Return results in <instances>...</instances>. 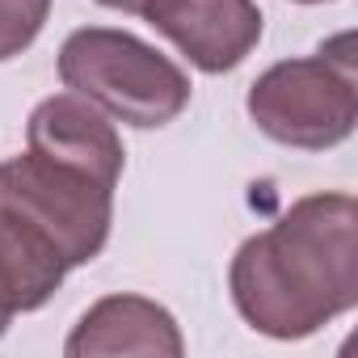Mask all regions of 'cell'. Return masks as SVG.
I'll list each match as a JSON object with an SVG mask.
<instances>
[{"label":"cell","mask_w":358,"mask_h":358,"mask_svg":"<svg viewBox=\"0 0 358 358\" xmlns=\"http://www.w3.org/2000/svg\"><path fill=\"white\" fill-rule=\"evenodd\" d=\"M241 320L274 341H303L358 303V203L308 194L253 232L228 270Z\"/></svg>","instance_id":"6da1fadb"},{"label":"cell","mask_w":358,"mask_h":358,"mask_svg":"<svg viewBox=\"0 0 358 358\" xmlns=\"http://www.w3.org/2000/svg\"><path fill=\"white\" fill-rule=\"evenodd\" d=\"M59 80L114 122L152 131L190 106V76L131 30L80 26L59 47Z\"/></svg>","instance_id":"7a4b0ae2"},{"label":"cell","mask_w":358,"mask_h":358,"mask_svg":"<svg viewBox=\"0 0 358 358\" xmlns=\"http://www.w3.org/2000/svg\"><path fill=\"white\" fill-rule=\"evenodd\" d=\"M253 127L299 152H329L354 135L358 122V76L354 38L341 34L316 55L270 64L245 97Z\"/></svg>","instance_id":"3957f363"},{"label":"cell","mask_w":358,"mask_h":358,"mask_svg":"<svg viewBox=\"0 0 358 358\" xmlns=\"http://www.w3.org/2000/svg\"><path fill=\"white\" fill-rule=\"evenodd\" d=\"M0 203L38 228L68 266H89L114 228V186L30 148L0 160Z\"/></svg>","instance_id":"277c9868"},{"label":"cell","mask_w":358,"mask_h":358,"mask_svg":"<svg viewBox=\"0 0 358 358\" xmlns=\"http://www.w3.org/2000/svg\"><path fill=\"white\" fill-rule=\"evenodd\" d=\"M139 17L207 76L241 68L266 30L257 0H148Z\"/></svg>","instance_id":"5b68a950"},{"label":"cell","mask_w":358,"mask_h":358,"mask_svg":"<svg viewBox=\"0 0 358 358\" xmlns=\"http://www.w3.org/2000/svg\"><path fill=\"white\" fill-rule=\"evenodd\" d=\"M26 148L43 152L51 160L76 164L114 190L127 169V152H122V139H118L110 114H101L80 93H55V97L38 101L26 122Z\"/></svg>","instance_id":"8992f818"},{"label":"cell","mask_w":358,"mask_h":358,"mask_svg":"<svg viewBox=\"0 0 358 358\" xmlns=\"http://www.w3.org/2000/svg\"><path fill=\"white\" fill-rule=\"evenodd\" d=\"M64 354L68 358H106V354L182 358L186 337L164 303L143 295H106L72 324Z\"/></svg>","instance_id":"52a82bcc"},{"label":"cell","mask_w":358,"mask_h":358,"mask_svg":"<svg viewBox=\"0 0 358 358\" xmlns=\"http://www.w3.org/2000/svg\"><path fill=\"white\" fill-rule=\"evenodd\" d=\"M68 270L72 266L38 228L0 203V337L9 333L13 316L38 312L64 287Z\"/></svg>","instance_id":"ba28073f"},{"label":"cell","mask_w":358,"mask_h":358,"mask_svg":"<svg viewBox=\"0 0 358 358\" xmlns=\"http://www.w3.org/2000/svg\"><path fill=\"white\" fill-rule=\"evenodd\" d=\"M51 17V0H0V64L34 47Z\"/></svg>","instance_id":"9c48e42d"},{"label":"cell","mask_w":358,"mask_h":358,"mask_svg":"<svg viewBox=\"0 0 358 358\" xmlns=\"http://www.w3.org/2000/svg\"><path fill=\"white\" fill-rule=\"evenodd\" d=\"M97 5L101 9H114V13H143V5H148V0H97Z\"/></svg>","instance_id":"30bf717a"},{"label":"cell","mask_w":358,"mask_h":358,"mask_svg":"<svg viewBox=\"0 0 358 358\" xmlns=\"http://www.w3.org/2000/svg\"><path fill=\"white\" fill-rule=\"evenodd\" d=\"M295 5H324V0H295Z\"/></svg>","instance_id":"8fae6325"}]
</instances>
